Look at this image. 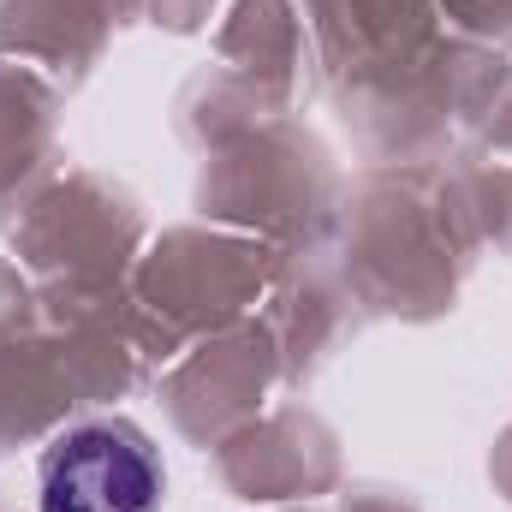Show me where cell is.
<instances>
[{
  "mask_svg": "<svg viewBox=\"0 0 512 512\" xmlns=\"http://www.w3.org/2000/svg\"><path fill=\"white\" fill-rule=\"evenodd\" d=\"M161 465L131 423H78L42 459L36 512H155Z\"/></svg>",
  "mask_w": 512,
  "mask_h": 512,
  "instance_id": "cell-1",
  "label": "cell"
}]
</instances>
